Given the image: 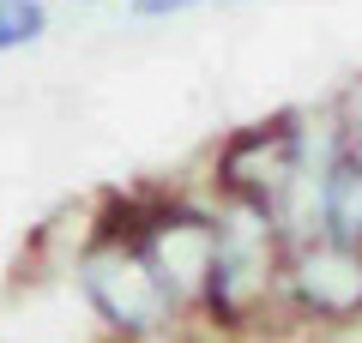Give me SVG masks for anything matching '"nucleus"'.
Returning a JSON list of instances; mask_svg holds the SVG:
<instances>
[{
  "instance_id": "1",
  "label": "nucleus",
  "mask_w": 362,
  "mask_h": 343,
  "mask_svg": "<svg viewBox=\"0 0 362 343\" xmlns=\"http://www.w3.org/2000/svg\"><path fill=\"white\" fill-rule=\"evenodd\" d=\"M78 289L97 307V319L115 325V331H151L169 313V301H175L133 235H103V241L90 247L78 259Z\"/></svg>"
},
{
  "instance_id": "2",
  "label": "nucleus",
  "mask_w": 362,
  "mask_h": 343,
  "mask_svg": "<svg viewBox=\"0 0 362 343\" xmlns=\"http://www.w3.org/2000/svg\"><path fill=\"white\" fill-rule=\"evenodd\" d=\"M54 30V6L49 0H0V61L37 49Z\"/></svg>"
},
{
  "instance_id": "3",
  "label": "nucleus",
  "mask_w": 362,
  "mask_h": 343,
  "mask_svg": "<svg viewBox=\"0 0 362 343\" xmlns=\"http://www.w3.org/2000/svg\"><path fill=\"white\" fill-rule=\"evenodd\" d=\"M199 6H218V0H127V18L139 25H163V18H187Z\"/></svg>"
},
{
  "instance_id": "4",
  "label": "nucleus",
  "mask_w": 362,
  "mask_h": 343,
  "mask_svg": "<svg viewBox=\"0 0 362 343\" xmlns=\"http://www.w3.org/2000/svg\"><path fill=\"white\" fill-rule=\"evenodd\" d=\"M78 6H109V0H78Z\"/></svg>"
}]
</instances>
